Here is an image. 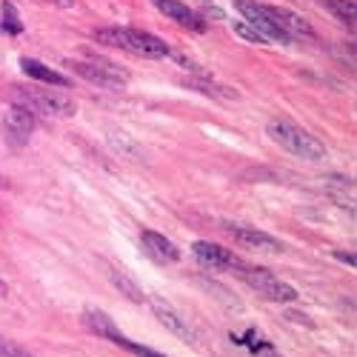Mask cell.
<instances>
[{"label": "cell", "mask_w": 357, "mask_h": 357, "mask_svg": "<svg viewBox=\"0 0 357 357\" xmlns=\"http://www.w3.org/2000/svg\"><path fill=\"white\" fill-rule=\"evenodd\" d=\"M95 40L103 43V46L123 49V52L137 54V57H166V54H172L166 40H160L152 32H143V29H135V26H103V29H95Z\"/></svg>", "instance_id": "obj_1"}, {"label": "cell", "mask_w": 357, "mask_h": 357, "mask_svg": "<svg viewBox=\"0 0 357 357\" xmlns=\"http://www.w3.org/2000/svg\"><path fill=\"white\" fill-rule=\"evenodd\" d=\"M266 132H269V137L278 146H283L286 152L303 158V160H323L326 158V146L314 135H309L303 126H297L291 121H272Z\"/></svg>", "instance_id": "obj_2"}, {"label": "cell", "mask_w": 357, "mask_h": 357, "mask_svg": "<svg viewBox=\"0 0 357 357\" xmlns=\"http://www.w3.org/2000/svg\"><path fill=\"white\" fill-rule=\"evenodd\" d=\"M66 66L83 80L95 83L100 89H112V92H121V89L129 86V72L106 61V57H77V61H66Z\"/></svg>", "instance_id": "obj_3"}, {"label": "cell", "mask_w": 357, "mask_h": 357, "mask_svg": "<svg viewBox=\"0 0 357 357\" xmlns=\"http://www.w3.org/2000/svg\"><path fill=\"white\" fill-rule=\"evenodd\" d=\"M15 100L20 106H26L32 114H43V117H72L77 112L66 95L52 92V89H20V86H15Z\"/></svg>", "instance_id": "obj_4"}, {"label": "cell", "mask_w": 357, "mask_h": 357, "mask_svg": "<svg viewBox=\"0 0 357 357\" xmlns=\"http://www.w3.org/2000/svg\"><path fill=\"white\" fill-rule=\"evenodd\" d=\"M241 280H246L260 297H266V301H272V303H291L297 301V291L283 283L280 278H275L269 269H255V266H241Z\"/></svg>", "instance_id": "obj_5"}, {"label": "cell", "mask_w": 357, "mask_h": 357, "mask_svg": "<svg viewBox=\"0 0 357 357\" xmlns=\"http://www.w3.org/2000/svg\"><path fill=\"white\" fill-rule=\"evenodd\" d=\"M234 6H237V12L243 15L246 23H252L260 35H266V40H269V43H291V38L278 26L272 6L257 3V0H237Z\"/></svg>", "instance_id": "obj_6"}, {"label": "cell", "mask_w": 357, "mask_h": 357, "mask_svg": "<svg viewBox=\"0 0 357 357\" xmlns=\"http://www.w3.org/2000/svg\"><path fill=\"white\" fill-rule=\"evenodd\" d=\"M226 231H229L241 246H246V249L266 252V255H278V252H283V243L278 241V237L266 234V231H260V229H252V226H226Z\"/></svg>", "instance_id": "obj_7"}, {"label": "cell", "mask_w": 357, "mask_h": 357, "mask_svg": "<svg viewBox=\"0 0 357 357\" xmlns=\"http://www.w3.org/2000/svg\"><path fill=\"white\" fill-rule=\"evenodd\" d=\"M192 252H195V257L200 263L212 266V269H218V272H223V269H241V266H243L241 257H237L231 249H223V246L209 243V241H197L192 246Z\"/></svg>", "instance_id": "obj_8"}, {"label": "cell", "mask_w": 357, "mask_h": 357, "mask_svg": "<svg viewBox=\"0 0 357 357\" xmlns=\"http://www.w3.org/2000/svg\"><path fill=\"white\" fill-rule=\"evenodd\" d=\"M3 126H6V135L12 143H26L29 135L35 132V114L20 103H12L3 114Z\"/></svg>", "instance_id": "obj_9"}, {"label": "cell", "mask_w": 357, "mask_h": 357, "mask_svg": "<svg viewBox=\"0 0 357 357\" xmlns=\"http://www.w3.org/2000/svg\"><path fill=\"white\" fill-rule=\"evenodd\" d=\"M152 3L166 15V20H174L177 26L192 29V32H206V20L181 0H152Z\"/></svg>", "instance_id": "obj_10"}, {"label": "cell", "mask_w": 357, "mask_h": 357, "mask_svg": "<svg viewBox=\"0 0 357 357\" xmlns=\"http://www.w3.org/2000/svg\"><path fill=\"white\" fill-rule=\"evenodd\" d=\"M272 12H275L278 26L283 29V32H286L291 40H317V32L312 29V23H309L306 17L294 15V12H289V9H280V6H272Z\"/></svg>", "instance_id": "obj_11"}, {"label": "cell", "mask_w": 357, "mask_h": 357, "mask_svg": "<svg viewBox=\"0 0 357 357\" xmlns=\"http://www.w3.org/2000/svg\"><path fill=\"white\" fill-rule=\"evenodd\" d=\"M140 243H143L146 255H152L160 263H177V260H181V249H177L169 241V237H163V234H158L152 229H143L140 231Z\"/></svg>", "instance_id": "obj_12"}, {"label": "cell", "mask_w": 357, "mask_h": 357, "mask_svg": "<svg viewBox=\"0 0 357 357\" xmlns=\"http://www.w3.org/2000/svg\"><path fill=\"white\" fill-rule=\"evenodd\" d=\"M83 326L89 332H95L98 337H106V340H112V343H117L121 346L126 337L121 335V329L112 323V317L109 314H103V312H98V309H89V312H83Z\"/></svg>", "instance_id": "obj_13"}, {"label": "cell", "mask_w": 357, "mask_h": 357, "mask_svg": "<svg viewBox=\"0 0 357 357\" xmlns=\"http://www.w3.org/2000/svg\"><path fill=\"white\" fill-rule=\"evenodd\" d=\"M20 66H23V72H26L29 77H35V80H40V83H49V86H61V89H66V86H69V77H66V75L54 72L52 66L40 63V61H32V57H23V61H20Z\"/></svg>", "instance_id": "obj_14"}, {"label": "cell", "mask_w": 357, "mask_h": 357, "mask_svg": "<svg viewBox=\"0 0 357 357\" xmlns=\"http://www.w3.org/2000/svg\"><path fill=\"white\" fill-rule=\"evenodd\" d=\"M152 309H155V317L166 326L172 335H177V337H192V332H189V326L183 323V317L177 314L169 303H163V301H152Z\"/></svg>", "instance_id": "obj_15"}, {"label": "cell", "mask_w": 357, "mask_h": 357, "mask_svg": "<svg viewBox=\"0 0 357 357\" xmlns=\"http://www.w3.org/2000/svg\"><path fill=\"white\" fill-rule=\"evenodd\" d=\"M320 6L326 12H332L343 26L354 29V20H357V6H354V0H320Z\"/></svg>", "instance_id": "obj_16"}, {"label": "cell", "mask_w": 357, "mask_h": 357, "mask_svg": "<svg viewBox=\"0 0 357 357\" xmlns=\"http://www.w3.org/2000/svg\"><path fill=\"white\" fill-rule=\"evenodd\" d=\"M112 283L121 289V294H126L132 303H143V301H146V291H143L126 272H117V269H114V272H112Z\"/></svg>", "instance_id": "obj_17"}, {"label": "cell", "mask_w": 357, "mask_h": 357, "mask_svg": "<svg viewBox=\"0 0 357 357\" xmlns=\"http://www.w3.org/2000/svg\"><path fill=\"white\" fill-rule=\"evenodd\" d=\"M231 29H234V35H241V38L249 40V43H260V46L269 43V40H266V35H260L257 29H255L252 23H246V20H231Z\"/></svg>", "instance_id": "obj_18"}, {"label": "cell", "mask_w": 357, "mask_h": 357, "mask_svg": "<svg viewBox=\"0 0 357 357\" xmlns=\"http://www.w3.org/2000/svg\"><path fill=\"white\" fill-rule=\"evenodd\" d=\"M3 29L6 32H12V35H20L23 32V23H20V17H17V12H15V6L9 3H3Z\"/></svg>", "instance_id": "obj_19"}, {"label": "cell", "mask_w": 357, "mask_h": 357, "mask_svg": "<svg viewBox=\"0 0 357 357\" xmlns=\"http://www.w3.org/2000/svg\"><path fill=\"white\" fill-rule=\"evenodd\" d=\"M0 357H32V354H29L26 349H20L17 343L0 337Z\"/></svg>", "instance_id": "obj_20"}, {"label": "cell", "mask_w": 357, "mask_h": 357, "mask_svg": "<svg viewBox=\"0 0 357 357\" xmlns=\"http://www.w3.org/2000/svg\"><path fill=\"white\" fill-rule=\"evenodd\" d=\"M189 86H192V89H197V92H206V95H218V98H226V100L237 98L234 92H220V89H223V86H209V83H195V80H192Z\"/></svg>", "instance_id": "obj_21"}, {"label": "cell", "mask_w": 357, "mask_h": 357, "mask_svg": "<svg viewBox=\"0 0 357 357\" xmlns=\"http://www.w3.org/2000/svg\"><path fill=\"white\" fill-rule=\"evenodd\" d=\"M123 349H129L132 354H137V357H163V354H158V351H152V349H146V346H140V343H132L129 337L121 343Z\"/></svg>", "instance_id": "obj_22"}, {"label": "cell", "mask_w": 357, "mask_h": 357, "mask_svg": "<svg viewBox=\"0 0 357 357\" xmlns=\"http://www.w3.org/2000/svg\"><path fill=\"white\" fill-rule=\"evenodd\" d=\"M9 294V289H6V283H3V278H0V297H6Z\"/></svg>", "instance_id": "obj_23"}, {"label": "cell", "mask_w": 357, "mask_h": 357, "mask_svg": "<svg viewBox=\"0 0 357 357\" xmlns=\"http://www.w3.org/2000/svg\"><path fill=\"white\" fill-rule=\"evenodd\" d=\"M266 357H278V354H266Z\"/></svg>", "instance_id": "obj_24"}]
</instances>
